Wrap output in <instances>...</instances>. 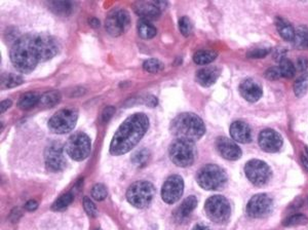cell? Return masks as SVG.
<instances>
[{
  "mask_svg": "<svg viewBox=\"0 0 308 230\" xmlns=\"http://www.w3.org/2000/svg\"><path fill=\"white\" fill-rule=\"evenodd\" d=\"M192 230H211L210 227H208L207 225H204V224H196L193 228H192Z\"/></svg>",
  "mask_w": 308,
  "mask_h": 230,
  "instance_id": "7dc6e473",
  "label": "cell"
},
{
  "mask_svg": "<svg viewBox=\"0 0 308 230\" xmlns=\"http://www.w3.org/2000/svg\"><path fill=\"white\" fill-rule=\"evenodd\" d=\"M23 77L13 73H3L1 75V89H13L22 84Z\"/></svg>",
  "mask_w": 308,
  "mask_h": 230,
  "instance_id": "f1b7e54d",
  "label": "cell"
},
{
  "mask_svg": "<svg viewBox=\"0 0 308 230\" xmlns=\"http://www.w3.org/2000/svg\"><path fill=\"white\" fill-rule=\"evenodd\" d=\"M196 81L205 88L213 85L218 77H219V70L216 67H205L196 72Z\"/></svg>",
  "mask_w": 308,
  "mask_h": 230,
  "instance_id": "ffe728a7",
  "label": "cell"
},
{
  "mask_svg": "<svg viewBox=\"0 0 308 230\" xmlns=\"http://www.w3.org/2000/svg\"><path fill=\"white\" fill-rule=\"evenodd\" d=\"M149 128V119L144 113L131 115L115 133L110 144L112 155H122L131 151L145 135Z\"/></svg>",
  "mask_w": 308,
  "mask_h": 230,
  "instance_id": "7a4b0ae2",
  "label": "cell"
},
{
  "mask_svg": "<svg viewBox=\"0 0 308 230\" xmlns=\"http://www.w3.org/2000/svg\"><path fill=\"white\" fill-rule=\"evenodd\" d=\"M278 69H280L281 75L286 78H292L296 73V67L290 60L286 59V58L282 59Z\"/></svg>",
  "mask_w": 308,
  "mask_h": 230,
  "instance_id": "4dcf8cb0",
  "label": "cell"
},
{
  "mask_svg": "<svg viewBox=\"0 0 308 230\" xmlns=\"http://www.w3.org/2000/svg\"><path fill=\"white\" fill-rule=\"evenodd\" d=\"M145 102H146V104L148 105V106H150V107H154V106H156V105H157L156 98L152 97V96H149V97L147 98V100Z\"/></svg>",
  "mask_w": 308,
  "mask_h": 230,
  "instance_id": "f6af8a7d",
  "label": "cell"
},
{
  "mask_svg": "<svg viewBox=\"0 0 308 230\" xmlns=\"http://www.w3.org/2000/svg\"><path fill=\"white\" fill-rule=\"evenodd\" d=\"M294 44L299 49H308V28L304 26L295 29Z\"/></svg>",
  "mask_w": 308,
  "mask_h": 230,
  "instance_id": "83f0119b",
  "label": "cell"
},
{
  "mask_svg": "<svg viewBox=\"0 0 308 230\" xmlns=\"http://www.w3.org/2000/svg\"><path fill=\"white\" fill-rule=\"evenodd\" d=\"M45 166L52 172L62 171L66 166V159L63 154V145L58 141H53L45 148Z\"/></svg>",
  "mask_w": 308,
  "mask_h": 230,
  "instance_id": "4fadbf2b",
  "label": "cell"
},
{
  "mask_svg": "<svg viewBox=\"0 0 308 230\" xmlns=\"http://www.w3.org/2000/svg\"><path fill=\"white\" fill-rule=\"evenodd\" d=\"M13 105V102L9 100V99H6V100H4V101H2L1 102V104H0V111H1V113H3L4 111H6L9 107H11Z\"/></svg>",
  "mask_w": 308,
  "mask_h": 230,
  "instance_id": "7bdbcfd3",
  "label": "cell"
},
{
  "mask_svg": "<svg viewBox=\"0 0 308 230\" xmlns=\"http://www.w3.org/2000/svg\"><path fill=\"white\" fill-rule=\"evenodd\" d=\"M168 6L167 1H153V2H137L134 5L136 12L144 20H155L157 19L163 8Z\"/></svg>",
  "mask_w": 308,
  "mask_h": 230,
  "instance_id": "2e32d148",
  "label": "cell"
},
{
  "mask_svg": "<svg viewBox=\"0 0 308 230\" xmlns=\"http://www.w3.org/2000/svg\"><path fill=\"white\" fill-rule=\"evenodd\" d=\"M245 172L249 181H251V183L256 186L265 185L271 177L270 168L266 162L259 159L248 161L245 167Z\"/></svg>",
  "mask_w": 308,
  "mask_h": 230,
  "instance_id": "8fae6325",
  "label": "cell"
},
{
  "mask_svg": "<svg viewBox=\"0 0 308 230\" xmlns=\"http://www.w3.org/2000/svg\"><path fill=\"white\" fill-rule=\"evenodd\" d=\"M196 181L205 190H219L227 182L225 171L217 165H206L197 172Z\"/></svg>",
  "mask_w": 308,
  "mask_h": 230,
  "instance_id": "5b68a950",
  "label": "cell"
},
{
  "mask_svg": "<svg viewBox=\"0 0 308 230\" xmlns=\"http://www.w3.org/2000/svg\"><path fill=\"white\" fill-rule=\"evenodd\" d=\"M308 90V74H302L294 84V93L298 98H301Z\"/></svg>",
  "mask_w": 308,
  "mask_h": 230,
  "instance_id": "f546056e",
  "label": "cell"
},
{
  "mask_svg": "<svg viewBox=\"0 0 308 230\" xmlns=\"http://www.w3.org/2000/svg\"><path fill=\"white\" fill-rule=\"evenodd\" d=\"M275 26L278 33L287 41H292L295 38V29L294 27L289 23L287 20H285L284 18L277 17L275 19Z\"/></svg>",
  "mask_w": 308,
  "mask_h": 230,
  "instance_id": "7402d4cb",
  "label": "cell"
},
{
  "mask_svg": "<svg viewBox=\"0 0 308 230\" xmlns=\"http://www.w3.org/2000/svg\"><path fill=\"white\" fill-rule=\"evenodd\" d=\"M47 5L59 16H69L73 11V3L70 1H51Z\"/></svg>",
  "mask_w": 308,
  "mask_h": 230,
  "instance_id": "484cf974",
  "label": "cell"
},
{
  "mask_svg": "<svg viewBox=\"0 0 308 230\" xmlns=\"http://www.w3.org/2000/svg\"><path fill=\"white\" fill-rule=\"evenodd\" d=\"M150 157V153L147 149H140L135 152L132 156V162L137 167H144Z\"/></svg>",
  "mask_w": 308,
  "mask_h": 230,
  "instance_id": "d6a6232c",
  "label": "cell"
},
{
  "mask_svg": "<svg viewBox=\"0 0 308 230\" xmlns=\"http://www.w3.org/2000/svg\"><path fill=\"white\" fill-rule=\"evenodd\" d=\"M131 24L130 14L126 9L115 8L111 11L105 21V28L111 36H119L127 30Z\"/></svg>",
  "mask_w": 308,
  "mask_h": 230,
  "instance_id": "30bf717a",
  "label": "cell"
},
{
  "mask_svg": "<svg viewBox=\"0 0 308 230\" xmlns=\"http://www.w3.org/2000/svg\"><path fill=\"white\" fill-rule=\"evenodd\" d=\"M143 68L149 73H158L163 70L165 66L157 59H148L143 63Z\"/></svg>",
  "mask_w": 308,
  "mask_h": 230,
  "instance_id": "836d02e7",
  "label": "cell"
},
{
  "mask_svg": "<svg viewBox=\"0 0 308 230\" xmlns=\"http://www.w3.org/2000/svg\"><path fill=\"white\" fill-rule=\"evenodd\" d=\"M90 25L93 27V28H98L100 26V21L98 20L97 18H92L90 20Z\"/></svg>",
  "mask_w": 308,
  "mask_h": 230,
  "instance_id": "bcb514c9",
  "label": "cell"
},
{
  "mask_svg": "<svg viewBox=\"0 0 308 230\" xmlns=\"http://www.w3.org/2000/svg\"><path fill=\"white\" fill-rule=\"evenodd\" d=\"M282 136L271 129L263 130L260 133L258 138V144L262 150L266 152H276L283 146Z\"/></svg>",
  "mask_w": 308,
  "mask_h": 230,
  "instance_id": "9a60e30c",
  "label": "cell"
},
{
  "mask_svg": "<svg viewBox=\"0 0 308 230\" xmlns=\"http://www.w3.org/2000/svg\"><path fill=\"white\" fill-rule=\"evenodd\" d=\"M97 230H100V229H97Z\"/></svg>",
  "mask_w": 308,
  "mask_h": 230,
  "instance_id": "681fc988",
  "label": "cell"
},
{
  "mask_svg": "<svg viewBox=\"0 0 308 230\" xmlns=\"http://www.w3.org/2000/svg\"><path fill=\"white\" fill-rule=\"evenodd\" d=\"M265 77L268 78V79H270V80L278 79L280 77H282L280 69L276 68V67H271V68H269L265 72Z\"/></svg>",
  "mask_w": 308,
  "mask_h": 230,
  "instance_id": "ab89813d",
  "label": "cell"
},
{
  "mask_svg": "<svg viewBox=\"0 0 308 230\" xmlns=\"http://www.w3.org/2000/svg\"><path fill=\"white\" fill-rule=\"evenodd\" d=\"M272 199L267 194L254 195L247 205V214L252 218H264L271 213Z\"/></svg>",
  "mask_w": 308,
  "mask_h": 230,
  "instance_id": "7c38bea8",
  "label": "cell"
},
{
  "mask_svg": "<svg viewBox=\"0 0 308 230\" xmlns=\"http://www.w3.org/2000/svg\"><path fill=\"white\" fill-rule=\"evenodd\" d=\"M230 135L238 143H249L252 141V130L245 121H234L230 127Z\"/></svg>",
  "mask_w": 308,
  "mask_h": 230,
  "instance_id": "d6986e66",
  "label": "cell"
},
{
  "mask_svg": "<svg viewBox=\"0 0 308 230\" xmlns=\"http://www.w3.org/2000/svg\"><path fill=\"white\" fill-rule=\"evenodd\" d=\"M108 194L107 188H106L103 184H96L92 188V196L96 200H103L106 198Z\"/></svg>",
  "mask_w": 308,
  "mask_h": 230,
  "instance_id": "d590c367",
  "label": "cell"
},
{
  "mask_svg": "<svg viewBox=\"0 0 308 230\" xmlns=\"http://www.w3.org/2000/svg\"><path fill=\"white\" fill-rule=\"evenodd\" d=\"M37 208H38V204L36 203L35 200H29L28 203H26V205H25V209L27 211H30V212H32V211H35Z\"/></svg>",
  "mask_w": 308,
  "mask_h": 230,
  "instance_id": "ee69618b",
  "label": "cell"
},
{
  "mask_svg": "<svg viewBox=\"0 0 308 230\" xmlns=\"http://www.w3.org/2000/svg\"><path fill=\"white\" fill-rule=\"evenodd\" d=\"M308 223V218L303 214H296L287 218L284 221L285 226H297Z\"/></svg>",
  "mask_w": 308,
  "mask_h": 230,
  "instance_id": "e575fe53",
  "label": "cell"
},
{
  "mask_svg": "<svg viewBox=\"0 0 308 230\" xmlns=\"http://www.w3.org/2000/svg\"><path fill=\"white\" fill-rule=\"evenodd\" d=\"M171 133L177 139L194 142L205 135V123L198 115L190 112L179 114L173 119L170 127Z\"/></svg>",
  "mask_w": 308,
  "mask_h": 230,
  "instance_id": "3957f363",
  "label": "cell"
},
{
  "mask_svg": "<svg viewBox=\"0 0 308 230\" xmlns=\"http://www.w3.org/2000/svg\"><path fill=\"white\" fill-rule=\"evenodd\" d=\"M301 161H302V165L304 166V168L306 169V171H308V156L303 154L302 157H301Z\"/></svg>",
  "mask_w": 308,
  "mask_h": 230,
  "instance_id": "c3c4849f",
  "label": "cell"
},
{
  "mask_svg": "<svg viewBox=\"0 0 308 230\" xmlns=\"http://www.w3.org/2000/svg\"><path fill=\"white\" fill-rule=\"evenodd\" d=\"M154 194H155V187L152 183L148 181H138L129 187L127 199L132 206L143 209L150 205Z\"/></svg>",
  "mask_w": 308,
  "mask_h": 230,
  "instance_id": "8992f818",
  "label": "cell"
},
{
  "mask_svg": "<svg viewBox=\"0 0 308 230\" xmlns=\"http://www.w3.org/2000/svg\"><path fill=\"white\" fill-rule=\"evenodd\" d=\"M78 119V112L73 108H64L56 112L49 120V129L58 135L70 133Z\"/></svg>",
  "mask_w": 308,
  "mask_h": 230,
  "instance_id": "52a82bcc",
  "label": "cell"
},
{
  "mask_svg": "<svg viewBox=\"0 0 308 230\" xmlns=\"http://www.w3.org/2000/svg\"><path fill=\"white\" fill-rule=\"evenodd\" d=\"M82 204H83V208H84L85 213L88 214L89 216L95 217L96 215H97V208H96L95 204L93 203V201L89 197H84Z\"/></svg>",
  "mask_w": 308,
  "mask_h": 230,
  "instance_id": "74e56055",
  "label": "cell"
},
{
  "mask_svg": "<svg viewBox=\"0 0 308 230\" xmlns=\"http://www.w3.org/2000/svg\"><path fill=\"white\" fill-rule=\"evenodd\" d=\"M138 33L143 39H151L156 35V28L150 21L141 19L138 23Z\"/></svg>",
  "mask_w": 308,
  "mask_h": 230,
  "instance_id": "603a6c76",
  "label": "cell"
},
{
  "mask_svg": "<svg viewBox=\"0 0 308 230\" xmlns=\"http://www.w3.org/2000/svg\"><path fill=\"white\" fill-rule=\"evenodd\" d=\"M217 58V53L212 50L197 51L193 56V61L197 65H207L213 62Z\"/></svg>",
  "mask_w": 308,
  "mask_h": 230,
  "instance_id": "4316f807",
  "label": "cell"
},
{
  "mask_svg": "<svg viewBox=\"0 0 308 230\" xmlns=\"http://www.w3.org/2000/svg\"><path fill=\"white\" fill-rule=\"evenodd\" d=\"M179 28L184 36H189L192 32V24L188 17H182L179 20Z\"/></svg>",
  "mask_w": 308,
  "mask_h": 230,
  "instance_id": "8d00e7d4",
  "label": "cell"
},
{
  "mask_svg": "<svg viewBox=\"0 0 308 230\" xmlns=\"http://www.w3.org/2000/svg\"><path fill=\"white\" fill-rule=\"evenodd\" d=\"M184 190V181L179 175H173L167 179L161 188V197L165 203L172 205L178 201Z\"/></svg>",
  "mask_w": 308,
  "mask_h": 230,
  "instance_id": "5bb4252c",
  "label": "cell"
},
{
  "mask_svg": "<svg viewBox=\"0 0 308 230\" xmlns=\"http://www.w3.org/2000/svg\"><path fill=\"white\" fill-rule=\"evenodd\" d=\"M297 67H298V69H299L301 72H304L307 69V67H308V60L304 57L303 58H299V59H298V61H297Z\"/></svg>",
  "mask_w": 308,
  "mask_h": 230,
  "instance_id": "b9f144b4",
  "label": "cell"
},
{
  "mask_svg": "<svg viewBox=\"0 0 308 230\" xmlns=\"http://www.w3.org/2000/svg\"><path fill=\"white\" fill-rule=\"evenodd\" d=\"M73 201V194L71 192L65 193L62 196L58 198L55 203L52 205V210L59 212V211H63L69 207V205Z\"/></svg>",
  "mask_w": 308,
  "mask_h": 230,
  "instance_id": "1f68e13d",
  "label": "cell"
},
{
  "mask_svg": "<svg viewBox=\"0 0 308 230\" xmlns=\"http://www.w3.org/2000/svg\"><path fill=\"white\" fill-rule=\"evenodd\" d=\"M92 143L89 136L83 133L71 135L65 145V150L73 160L82 161L90 155Z\"/></svg>",
  "mask_w": 308,
  "mask_h": 230,
  "instance_id": "9c48e42d",
  "label": "cell"
},
{
  "mask_svg": "<svg viewBox=\"0 0 308 230\" xmlns=\"http://www.w3.org/2000/svg\"><path fill=\"white\" fill-rule=\"evenodd\" d=\"M40 97L35 93L24 94L18 102V107L23 110H28L33 108L35 105L39 103Z\"/></svg>",
  "mask_w": 308,
  "mask_h": 230,
  "instance_id": "d4e9b609",
  "label": "cell"
},
{
  "mask_svg": "<svg viewBox=\"0 0 308 230\" xmlns=\"http://www.w3.org/2000/svg\"><path fill=\"white\" fill-rule=\"evenodd\" d=\"M58 52L59 44L47 34H25L14 42L9 57L15 68L21 73L32 72L37 65L51 60Z\"/></svg>",
  "mask_w": 308,
  "mask_h": 230,
  "instance_id": "6da1fadb",
  "label": "cell"
},
{
  "mask_svg": "<svg viewBox=\"0 0 308 230\" xmlns=\"http://www.w3.org/2000/svg\"><path fill=\"white\" fill-rule=\"evenodd\" d=\"M205 211L212 221L222 224L225 223L230 217L231 207L229 201L222 195H214L207 199L205 204Z\"/></svg>",
  "mask_w": 308,
  "mask_h": 230,
  "instance_id": "ba28073f",
  "label": "cell"
},
{
  "mask_svg": "<svg viewBox=\"0 0 308 230\" xmlns=\"http://www.w3.org/2000/svg\"><path fill=\"white\" fill-rule=\"evenodd\" d=\"M61 99H62V95L60 92L51 91L41 96L39 100V105L45 108H51V107L56 106V105L60 102Z\"/></svg>",
  "mask_w": 308,
  "mask_h": 230,
  "instance_id": "cb8c5ba5",
  "label": "cell"
},
{
  "mask_svg": "<svg viewBox=\"0 0 308 230\" xmlns=\"http://www.w3.org/2000/svg\"><path fill=\"white\" fill-rule=\"evenodd\" d=\"M196 206H197L196 197L193 195L188 196L177 209L176 215H175L176 219L178 220V221H183V220H185L195 210Z\"/></svg>",
  "mask_w": 308,
  "mask_h": 230,
  "instance_id": "44dd1931",
  "label": "cell"
},
{
  "mask_svg": "<svg viewBox=\"0 0 308 230\" xmlns=\"http://www.w3.org/2000/svg\"><path fill=\"white\" fill-rule=\"evenodd\" d=\"M169 155L173 164L178 167L186 168L193 164L196 156V148L194 142L177 139L171 144Z\"/></svg>",
  "mask_w": 308,
  "mask_h": 230,
  "instance_id": "277c9868",
  "label": "cell"
},
{
  "mask_svg": "<svg viewBox=\"0 0 308 230\" xmlns=\"http://www.w3.org/2000/svg\"><path fill=\"white\" fill-rule=\"evenodd\" d=\"M270 50L268 49H258V50H253L250 51L248 53V58H251V59H262V58L266 57Z\"/></svg>",
  "mask_w": 308,
  "mask_h": 230,
  "instance_id": "f35d334b",
  "label": "cell"
},
{
  "mask_svg": "<svg viewBox=\"0 0 308 230\" xmlns=\"http://www.w3.org/2000/svg\"><path fill=\"white\" fill-rule=\"evenodd\" d=\"M239 92L243 98L248 102H257L262 97V88L258 82L251 78H247L242 81L239 85Z\"/></svg>",
  "mask_w": 308,
  "mask_h": 230,
  "instance_id": "ac0fdd59",
  "label": "cell"
},
{
  "mask_svg": "<svg viewBox=\"0 0 308 230\" xmlns=\"http://www.w3.org/2000/svg\"><path fill=\"white\" fill-rule=\"evenodd\" d=\"M115 113V108L113 106H108L106 107L102 113V119L104 122H108L111 117L113 116V114Z\"/></svg>",
  "mask_w": 308,
  "mask_h": 230,
  "instance_id": "60d3db41",
  "label": "cell"
},
{
  "mask_svg": "<svg viewBox=\"0 0 308 230\" xmlns=\"http://www.w3.org/2000/svg\"><path fill=\"white\" fill-rule=\"evenodd\" d=\"M216 148L220 155L228 160H237L242 156V150L236 144L225 137H220L216 140Z\"/></svg>",
  "mask_w": 308,
  "mask_h": 230,
  "instance_id": "e0dca14e",
  "label": "cell"
}]
</instances>
